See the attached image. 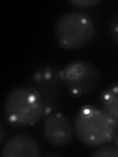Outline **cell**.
I'll use <instances>...</instances> for the list:
<instances>
[{"instance_id":"6da1fadb","label":"cell","mask_w":118,"mask_h":157,"mask_svg":"<svg viewBox=\"0 0 118 157\" xmlns=\"http://www.w3.org/2000/svg\"><path fill=\"white\" fill-rule=\"evenodd\" d=\"M3 113L9 125L16 128L32 127L45 115L42 96L33 86H15L5 96Z\"/></svg>"},{"instance_id":"7a4b0ae2","label":"cell","mask_w":118,"mask_h":157,"mask_svg":"<svg viewBox=\"0 0 118 157\" xmlns=\"http://www.w3.org/2000/svg\"><path fill=\"white\" fill-rule=\"evenodd\" d=\"M74 130L84 144L96 147L114 140L118 131V122L103 109L86 104L77 113Z\"/></svg>"},{"instance_id":"3957f363","label":"cell","mask_w":118,"mask_h":157,"mask_svg":"<svg viewBox=\"0 0 118 157\" xmlns=\"http://www.w3.org/2000/svg\"><path fill=\"white\" fill-rule=\"evenodd\" d=\"M53 33L59 46L66 50H76L92 41L95 36L96 26L88 15L70 11L57 19Z\"/></svg>"},{"instance_id":"277c9868","label":"cell","mask_w":118,"mask_h":157,"mask_svg":"<svg viewBox=\"0 0 118 157\" xmlns=\"http://www.w3.org/2000/svg\"><path fill=\"white\" fill-rule=\"evenodd\" d=\"M61 82L67 86L69 95L79 98L92 92L100 82V71L95 63L83 59L69 62L59 71Z\"/></svg>"},{"instance_id":"5b68a950","label":"cell","mask_w":118,"mask_h":157,"mask_svg":"<svg viewBox=\"0 0 118 157\" xmlns=\"http://www.w3.org/2000/svg\"><path fill=\"white\" fill-rule=\"evenodd\" d=\"M42 134L53 146H65L73 140V125L63 113H49L42 124Z\"/></svg>"},{"instance_id":"8992f818","label":"cell","mask_w":118,"mask_h":157,"mask_svg":"<svg viewBox=\"0 0 118 157\" xmlns=\"http://www.w3.org/2000/svg\"><path fill=\"white\" fill-rule=\"evenodd\" d=\"M60 77L59 71L51 66H45L38 71L33 77V87L41 93L46 105L51 103L56 98L60 91Z\"/></svg>"},{"instance_id":"52a82bcc","label":"cell","mask_w":118,"mask_h":157,"mask_svg":"<svg viewBox=\"0 0 118 157\" xmlns=\"http://www.w3.org/2000/svg\"><path fill=\"white\" fill-rule=\"evenodd\" d=\"M41 148L34 137L27 134H16L5 141L1 148L3 157H38Z\"/></svg>"},{"instance_id":"ba28073f","label":"cell","mask_w":118,"mask_h":157,"mask_svg":"<svg viewBox=\"0 0 118 157\" xmlns=\"http://www.w3.org/2000/svg\"><path fill=\"white\" fill-rule=\"evenodd\" d=\"M102 109L118 122V82L106 87L100 95Z\"/></svg>"},{"instance_id":"9c48e42d","label":"cell","mask_w":118,"mask_h":157,"mask_svg":"<svg viewBox=\"0 0 118 157\" xmlns=\"http://www.w3.org/2000/svg\"><path fill=\"white\" fill-rule=\"evenodd\" d=\"M92 155L96 157H118V148L101 145V147L93 151Z\"/></svg>"},{"instance_id":"30bf717a","label":"cell","mask_w":118,"mask_h":157,"mask_svg":"<svg viewBox=\"0 0 118 157\" xmlns=\"http://www.w3.org/2000/svg\"><path fill=\"white\" fill-rule=\"evenodd\" d=\"M71 5L81 9H90L100 3V0H70L69 1Z\"/></svg>"},{"instance_id":"8fae6325","label":"cell","mask_w":118,"mask_h":157,"mask_svg":"<svg viewBox=\"0 0 118 157\" xmlns=\"http://www.w3.org/2000/svg\"><path fill=\"white\" fill-rule=\"evenodd\" d=\"M109 33L113 40L118 43V14L111 19L109 24Z\"/></svg>"},{"instance_id":"7c38bea8","label":"cell","mask_w":118,"mask_h":157,"mask_svg":"<svg viewBox=\"0 0 118 157\" xmlns=\"http://www.w3.org/2000/svg\"><path fill=\"white\" fill-rule=\"evenodd\" d=\"M5 139V129H4V125L1 124L0 125V144H2Z\"/></svg>"},{"instance_id":"4fadbf2b","label":"cell","mask_w":118,"mask_h":157,"mask_svg":"<svg viewBox=\"0 0 118 157\" xmlns=\"http://www.w3.org/2000/svg\"><path fill=\"white\" fill-rule=\"evenodd\" d=\"M117 146H118V139H117Z\"/></svg>"}]
</instances>
